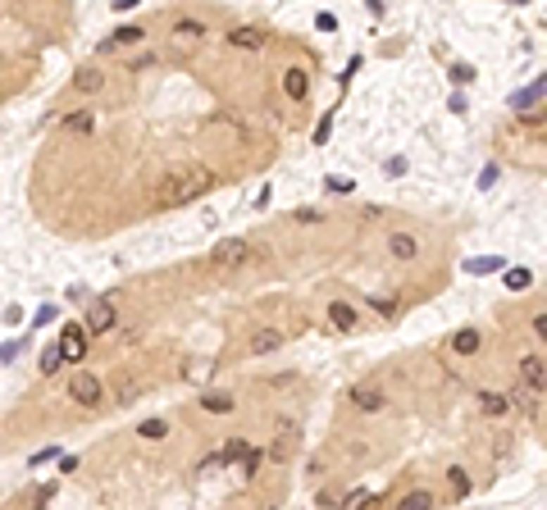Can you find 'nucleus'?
<instances>
[{"label": "nucleus", "mask_w": 547, "mask_h": 510, "mask_svg": "<svg viewBox=\"0 0 547 510\" xmlns=\"http://www.w3.org/2000/svg\"><path fill=\"white\" fill-rule=\"evenodd\" d=\"M206 191H215V173H210L206 165H182V169H169L165 178H160L156 205L160 210H178V205H187V200L206 196Z\"/></svg>", "instance_id": "nucleus-1"}, {"label": "nucleus", "mask_w": 547, "mask_h": 510, "mask_svg": "<svg viewBox=\"0 0 547 510\" xmlns=\"http://www.w3.org/2000/svg\"><path fill=\"white\" fill-rule=\"evenodd\" d=\"M55 351H60L64 364H82V355H87V333H82V324H64Z\"/></svg>", "instance_id": "nucleus-2"}, {"label": "nucleus", "mask_w": 547, "mask_h": 510, "mask_svg": "<svg viewBox=\"0 0 547 510\" xmlns=\"http://www.w3.org/2000/svg\"><path fill=\"white\" fill-rule=\"evenodd\" d=\"M114 329V305H110V296H92L87 301V310H82V333H110Z\"/></svg>", "instance_id": "nucleus-3"}, {"label": "nucleus", "mask_w": 547, "mask_h": 510, "mask_svg": "<svg viewBox=\"0 0 547 510\" xmlns=\"http://www.w3.org/2000/svg\"><path fill=\"white\" fill-rule=\"evenodd\" d=\"M246 260H251V242H246V237H224V242L210 251V264H219V269L246 264Z\"/></svg>", "instance_id": "nucleus-4"}, {"label": "nucleus", "mask_w": 547, "mask_h": 510, "mask_svg": "<svg viewBox=\"0 0 547 510\" xmlns=\"http://www.w3.org/2000/svg\"><path fill=\"white\" fill-rule=\"evenodd\" d=\"M101 378H96L92 369H78L73 374V383H69V397L78 401V406H101Z\"/></svg>", "instance_id": "nucleus-5"}, {"label": "nucleus", "mask_w": 547, "mask_h": 510, "mask_svg": "<svg viewBox=\"0 0 547 510\" xmlns=\"http://www.w3.org/2000/svg\"><path fill=\"white\" fill-rule=\"evenodd\" d=\"M347 401H351L356 410H365V415H374V410L388 406V397H383L374 383H351V388H347Z\"/></svg>", "instance_id": "nucleus-6"}, {"label": "nucleus", "mask_w": 547, "mask_h": 510, "mask_svg": "<svg viewBox=\"0 0 547 510\" xmlns=\"http://www.w3.org/2000/svg\"><path fill=\"white\" fill-rule=\"evenodd\" d=\"M296 438H301V428H296L292 419H278V433H274V442H270L265 456H270V460H287L296 451Z\"/></svg>", "instance_id": "nucleus-7"}, {"label": "nucleus", "mask_w": 547, "mask_h": 510, "mask_svg": "<svg viewBox=\"0 0 547 510\" xmlns=\"http://www.w3.org/2000/svg\"><path fill=\"white\" fill-rule=\"evenodd\" d=\"M520 378H524V388H529L534 397H543V378H547L543 355H524V360H520Z\"/></svg>", "instance_id": "nucleus-8"}, {"label": "nucleus", "mask_w": 547, "mask_h": 510, "mask_svg": "<svg viewBox=\"0 0 547 510\" xmlns=\"http://www.w3.org/2000/svg\"><path fill=\"white\" fill-rule=\"evenodd\" d=\"M228 46H233V51H260L265 32L260 27H233V32H228Z\"/></svg>", "instance_id": "nucleus-9"}, {"label": "nucleus", "mask_w": 547, "mask_h": 510, "mask_svg": "<svg viewBox=\"0 0 547 510\" xmlns=\"http://www.w3.org/2000/svg\"><path fill=\"white\" fill-rule=\"evenodd\" d=\"M283 91L292 96V101H306V96H310V73H306V69H287L283 73Z\"/></svg>", "instance_id": "nucleus-10"}, {"label": "nucleus", "mask_w": 547, "mask_h": 510, "mask_svg": "<svg viewBox=\"0 0 547 510\" xmlns=\"http://www.w3.org/2000/svg\"><path fill=\"white\" fill-rule=\"evenodd\" d=\"M388 255H392V260H415V255H420V242H415L410 233H392V237H388Z\"/></svg>", "instance_id": "nucleus-11"}, {"label": "nucleus", "mask_w": 547, "mask_h": 510, "mask_svg": "<svg viewBox=\"0 0 547 510\" xmlns=\"http://www.w3.org/2000/svg\"><path fill=\"white\" fill-rule=\"evenodd\" d=\"M278 346H283V333H278V329H260L251 342H246V351H251V355H270V351H278Z\"/></svg>", "instance_id": "nucleus-12"}, {"label": "nucleus", "mask_w": 547, "mask_h": 510, "mask_svg": "<svg viewBox=\"0 0 547 510\" xmlns=\"http://www.w3.org/2000/svg\"><path fill=\"white\" fill-rule=\"evenodd\" d=\"M201 410H210V415H228V410H237V397H228V392H201Z\"/></svg>", "instance_id": "nucleus-13"}, {"label": "nucleus", "mask_w": 547, "mask_h": 510, "mask_svg": "<svg viewBox=\"0 0 547 510\" xmlns=\"http://www.w3.org/2000/svg\"><path fill=\"white\" fill-rule=\"evenodd\" d=\"M329 324H333L338 333H351V329H356V310H351L347 301H333V305H329Z\"/></svg>", "instance_id": "nucleus-14"}, {"label": "nucleus", "mask_w": 547, "mask_h": 510, "mask_svg": "<svg viewBox=\"0 0 547 510\" xmlns=\"http://www.w3.org/2000/svg\"><path fill=\"white\" fill-rule=\"evenodd\" d=\"M64 128L78 132V137H92V132H96V114L92 110H73V114H64Z\"/></svg>", "instance_id": "nucleus-15"}, {"label": "nucleus", "mask_w": 547, "mask_h": 510, "mask_svg": "<svg viewBox=\"0 0 547 510\" xmlns=\"http://www.w3.org/2000/svg\"><path fill=\"white\" fill-rule=\"evenodd\" d=\"M479 410L493 419H502L506 410H511V401H506V392H479Z\"/></svg>", "instance_id": "nucleus-16"}, {"label": "nucleus", "mask_w": 547, "mask_h": 510, "mask_svg": "<svg viewBox=\"0 0 547 510\" xmlns=\"http://www.w3.org/2000/svg\"><path fill=\"white\" fill-rule=\"evenodd\" d=\"M142 37H146V32H142L137 23H132V27H119L114 37H105V42H101V51H119V46H137Z\"/></svg>", "instance_id": "nucleus-17"}, {"label": "nucleus", "mask_w": 547, "mask_h": 510, "mask_svg": "<svg viewBox=\"0 0 547 510\" xmlns=\"http://www.w3.org/2000/svg\"><path fill=\"white\" fill-rule=\"evenodd\" d=\"M174 37H178V42H201V37H206V23H201V18H178Z\"/></svg>", "instance_id": "nucleus-18"}, {"label": "nucleus", "mask_w": 547, "mask_h": 510, "mask_svg": "<svg viewBox=\"0 0 547 510\" xmlns=\"http://www.w3.org/2000/svg\"><path fill=\"white\" fill-rule=\"evenodd\" d=\"M452 346H456V355H474L479 346H484V338H479L474 329H465V333H456V338H452Z\"/></svg>", "instance_id": "nucleus-19"}, {"label": "nucleus", "mask_w": 547, "mask_h": 510, "mask_svg": "<svg viewBox=\"0 0 547 510\" xmlns=\"http://www.w3.org/2000/svg\"><path fill=\"white\" fill-rule=\"evenodd\" d=\"M470 274H497V269H506V260L502 255H479V260H470Z\"/></svg>", "instance_id": "nucleus-20"}, {"label": "nucleus", "mask_w": 547, "mask_h": 510, "mask_svg": "<svg viewBox=\"0 0 547 510\" xmlns=\"http://www.w3.org/2000/svg\"><path fill=\"white\" fill-rule=\"evenodd\" d=\"M246 451H251V442H242V438H228V447L219 451V460H224V465H233V460H246Z\"/></svg>", "instance_id": "nucleus-21"}, {"label": "nucleus", "mask_w": 547, "mask_h": 510, "mask_svg": "<svg viewBox=\"0 0 547 510\" xmlns=\"http://www.w3.org/2000/svg\"><path fill=\"white\" fill-rule=\"evenodd\" d=\"M447 483H452V497H456V502H460V497H470V474H465V469H447Z\"/></svg>", "instance_id": "nucleus-22"}, {"label": "nucleus", "mask_w": 547, "mask_h": 510, "mask_svg": "<svg viewBox=\"0 0 547 510\" xmlns=\"http://www.w3.org/2000/svg\"><path fill=\"white\" fill-rule=\"evenodd\" d=\"M539 101H543V82H534L529 91H515V96H511L515 110H529V105H539Z\"/></svg>", "instance_id": "nucleus-23"}, {"label": "nucleus", "mask_w": 547, "mask_h": 510, "mask_svg": "<svg viewBox=\"0 0 547 510\" xmlns=\"http://www.w3.org/2000/svg\"><path fill=\"white\" fill-rule=\"evenodd\" d=\"M370 506H374V492H370V487H356V492L342 502V510H370Z\"/></svg>", "instance_id": "nucleus-24"}, {"label": "nucleus", "mask_w": 547, "mask_h": 510, "mask_svg": "<svg viewBox=\"0 0 547 510\" xmlns=\"http://www.w3.org/2000/svg\"><path fill=\"white\" fill-rule=\"evenodd\" d=\"M60 369H64L60 351H55V346H46V351H42V374H46V378H55V374H60Z\"/></svg>", "instance_id": "nucleus-25"}, {"label": "nucleus", "mask_w": 547, "mask_h": 510, "mask_svg": "<svg viewBox=\"0 0 547 510\" xmlns=\"http://www.w3.org/2000/svg\"><path fill=\"white\" fill-rule=\"evenodd\" d=\"M137 433L142 438H169V419H142Z\"/></svg>", "instance_id": "nucleus-26"}, {"label": "nucleus", "mask_w": 547, "mask_h": 510, "mask_svg": "<svg viewBox=\"0 0 547 510\" xmlns=\"http://www.w3.org/2000/svg\"><path fill=\"white\" fill-rule=\"evenodd\" d=\"M529 283H534L529 269H506V287H511V292H524Z\"/></svg>", "instance_id": "nucleus-27"}, {"label": "nucleus", "mask_w": 547, "mask_h": 510, "mask_svg": "<svg viewBox=\"0 0 547 510\" xmlns=\"http://www.w3.org/2000/svg\"><path fill=\"white\" fill-rule=\"evenodd\" d=\"M397 510H434V497H429V492H410Z\"/></svg>", "instance_id": "nucleus-28"}, {"label": "nucleus", "mask_w": 547, "mask_h": 510, "mask_svg": "<svg viewBox=\"0 0 547 510\" xmlns=\"http://www.w3.org/2000/svg\"><path fill=\"white\" fill-rule=\"evenodd\" d=\"M78 87H82V91H101V87H105V78H101L96 69H82V73H78Z\"/></svg>", "instance_id": "nucleus-29"}, {"label": "nucleus", "mask_w": 547, "mask_h": 510, "mask_svg": "<svg viewBox=\"0 0 547 510\" xmlns=\"http://www.w3.org/2000/svg\"><path fill=\"white\" fill-rule=\"evenodd\" d=\"M324 187H329V191H338V196H347V191L356 187V182H351V178H342V173H329V178H324Z\"/></svg>", "instance_id": "nucleus-30"}, {"label": "nucleus", "mask_w": 547, "mask_h": 510, "mask_svg": "<svg viewBox=\"0 0 547 510\" xmlns=\"http://www.w3.org/2000/svg\"><path fill=\"white\" fill-rule=\"evenodd\" d=\"M260 460H265V451H256V447L246 451V460H242V478H251L256 469H260Z\"/></svg>", "instance_id": "nucleus-31"}, {"label": "nucleus", "mask_w": 547, "mask_h": 510, "mask_svg": "<svg viewBox=\"0 0 547 510\" xmlns=\"http://www.w3.org/2000/svg\"><path fill=\"white\" fill-rule=\"evenodd\" d=\"M51 502H55V483H46V487H42V492H37V497H32V510H46V506H51Z\"/></svg>", "instance_id": "nucleus-32"}, {"label": "nucleus", "mask_w": 547, "mask_h": 510, "mask_svg": "<svg viewBox=\"0 0 547 510\" xmlns=\"http://www.w3.org/2000/svg\"><path fill=\"white\" fill-rule=\"evenodd\" d=\"M370 305L379 314H397V301H392V296H370Z\"/></svg>", "instance_id": "nucleus-33"}, {"label": "nucleus", "mask_w": 547, "mask_h": 510, "mask_svg": "<svg viewBox=\"0 0 547 510\" xmlns=\"http://www.w3.org/2000/svg\"><path fill=\"white\" fill-rule=\"evenodd\" d=\"M219 469H224V460L210 456V460H201V465H196V478H201V474H219Z\"/></svg>", "instance_id": "nucleus-34"}, {"label": "nucleus", "mask_w": 547, "mask_h": 510, "mask_svg": "<svg viewBox=\"0 0 547 510\" xmlns=\"http://www.w3.org/2000/svg\"><path fill=\"white\" fill-rule=\"evenodd\" d=\"M452 82H474V69L470 64H452Z\"/></svg>", "instance_id": "nucleus-35"}, {"label": "nucleus", "mask_w": 547, "mask_h": 510, "mask_svg": "<svg viewBox=\"0 0 547 510\" xmlns=\"http://www.w3.org/2000/svg\"><path fill=\"white\" fill-rule=\"evenodd\" d=\"M329 132H333V119H329V114H324V119H320V128H315V141H320V146H324V141H329Z\"/></svg>", "instance_id": "nucleus-36"}, {"label": "nucleus", "mask_w": 547, "mask_h": 510, "mask_svg": "<svg viewBox=\"0 0 547 510\" xmlns=\"http://www.w3.org/2000/svg\"><path fill=\"white\" fill-rule=\"evenodd\" d=\"M497 173H502V169H497V165H488L484 173H479V187H493V182H497Z\"/></svg>", "instance_id": "nucleus-37"}, {"label": "nucleus", "mask_w": 547, "mask_h": 510, "mask_svg": "<svg viewBox=\"0 0 547 510\" xmlns=\"http://www.w3.org/2000/svg\"><path fill=\"white\" fill-rule=\"evenodd\" d=\"M18 346H23V342H5V346H0V364H9V360H14V355H18Z\"/></svg>", "instance_id": "nucleus-38"}, {"label": "nucleus", "mask_w": 547, "mask_h": 510, "mask_svg": "<svg viewBox=\"0 0 547 510\" xmlns=\"http://www.w3.org/2000/svg\"><path fill=\"white\" fill-rule=\"evenodd\" d=\"M51 319H55V305H42V310H37V329H46Z\"/></svg>", "instance_id": "nucleus-39"}, {"label": "nucleus", "mask_w": 547, "mask_h": 510, "mask_svg": "<svg viewBox=\"0 0 547 510\" xmlns=\"http://www.w3.org/2000/svg\"><path fill=\"white\" fill-rule=\"evenodd\" d=\"M315 27H320V32H333V27H338V18H333V14H320V18H315Z\"/></svg>", "instance_id": "nucleus-40"}, {"label": "nucleus", "mask_w": 547, "mask_h": 510, "mask_svg": "<svg viewBox=\"0 0 547 510\" xmlns=\"http://www.w3.org/2000/svg\"><path fill=\"white\" fill-rule=\"evenodd\" d=\"M55 456H60V447H46V451H37V456H32V465H46V460H55Z\"/></svg>", "instance_id": "nucleus-41"}, {"label": "nucleus", "mask_w": 547, "mask_h": 510, "mask_svg": "<svg viewBox=\"0 0 547 510\" xmlns=\"http://www.w3.org/2000/svg\"><path fill=\"white\" fill-rule=\"evenodd\" d=\"M296 224H320V210H296Z\"/></svg>", "instance_id": "nucleus-42"}, {"label": "nucleus", "mask_w": 547, "mask_h": 510, "mask_svg": "<svg viewBox=\"0 0 547 510\" xmlns=\"http://www.w3.org/2000/svg\"><path fill=\"white\" fill-rule=\"evenodd\" d=\"M132 397H137V388H132V383H123V388H119V406H128Z\"/></svg>", "instance_id": "nucleus-43"}]
</instances>
